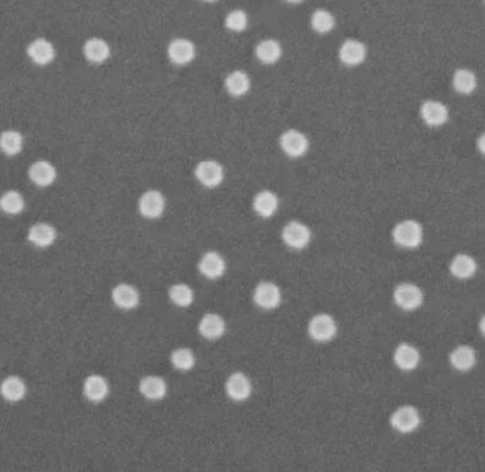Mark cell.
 <instances>
[{
  "mask_svg": "<svg viewBox=\"0 0 485 472\" xmlns=\"http://www.w3.org/2000/svg\"><path fill=\"white\" fill-rule=\"evenodd\" d=\"M393 242L403 248H417L423 242V227L416 220H403L393 228Z\"/></svg>",
  "mask_w": 485,
  "mask_h": 472,
  "instance_id": "obj_1",
  "label": "cell"
},
{
  "mask_svg": "<svg viewBox=\"0 0 485 472\" xmlns=\"http://www.w3.org/2000/svg\"><path fill=\"white\" fill-rule=\"evenodd\" d=\"M420 423H421L420 412L413 406H402L393 411V415L390 416L391 427L402 434L413 433L414 430L418 428Z\"/></svg>",
  "mask_w": 485,
  "mask_h": 472,
  "instance_id": "obj_2",
  "label": "cell"
},
{
  "mask_svg": "<svg viewBox=\"0 0 485 472\" xmlns=\"http://www.w3.org/2000/svg\"><path fill=\"white\" fill-rule=\"evenodd\" d=\"M280 146L287 156L301 158L310 149V139L298 129H287L280 136Z\"/></svg>",
  "mask_w": 485,
  "mask_h": 472,
  "instance_id": "obj_3",
  "label": "cell"
},
{
  "mask_svg": "<svg viewBox=\"0 0 485 472\" xmlns=\"http://www.w3.org/2000/svg\"><path fill=\"white\" fill-rule=\"evenodd\" d=\"M393 300L396 305L405 311H414L421 307L424 301L423 291L414 284H399L393 291Z\"/></svg>",
  "mask_w": 485,
  "mask_h": 472,
  "instance_id": "obj_4",
  "label": "cell"
},
{
  "mask_svg": "<svg viewBox=\"0 0 485 472\" xmlns=\"http://www.w3.org/2000/svg\"><path fill=\"white\" fill-rule=\"evenodd\" d=\"M337 322L328 314L315 315L308 323V334L315 342H328L337 335Z\"/></svg>",
  "mask_w": 485,
  "mask_h": 472,
  "instance_id": "obj_5",
  "label": "cell"
},
{
  "mask_svg": "<svg viewBox=\"0 0 485 472\" xmlns=\"http://www.w3.org/2000/svg\"><path fill=\"white\" fill-rule=\"evenodd\" d=\"M168 57L175 66H186L196 57V46L185 37H176L168 46Z\"/></svg>",
  "mask_w": 485,
  "mask_h": 472,
  "instance_id": "obj_6",
  "label": "cell"
},
{
  "mask_svg": "<svg viewBox=\"0 0 485 472\" xmlns=\"http://www.w3.org/2000/svg\"><path fill=\"white\" fill-rule=\"evenodd\" d=\"M283 240L288 247L302 250L311 243V230L304 223L290 221L283 228Z\"/></svg>",
  "mask_w": 485,
  "mask_h": 472,
  "instance_id": "obj_7",
  "label": "cell"
},
{
  "mask_svg": "<svg viewBox=\"0 0 485 472\" xmlns=\"http://www.w3.org/2000/svg\"><path fill=\"white\" fill-rule=\"evenodd\" d=\"M166 200L165 196L159 190H148L145 192L139 201H138V209L139 213L145 219H158L164 215L165 212Z\"/></svg>",
  "mask_w": 485,
  "mask_h": 472,
  "instance_id": "obj_8",
  "label": "cell"
},
{
  "mask_svg": "<svg viewBox=\"0 0 485 472\" xmlns=\"http://www.w3.org/2000/svg\"><path fill=\"white\" fill-rule=\"evenodd\" d=\"M196 179L206 188H216L224 179L223 166L216 161H200L195 170Z\"/></svg>",
  "mask_w": 485,
  "mask_h": 472,
  "instance_id": "obj_9",
  "label": "cell"
},
{
  "mask_svg": "<svg viewBox=\"0 0 485 472\" xmlns=\"http://www.w3.org/2000/svg\"><path fill=\"white\" fill-rule=\"evenodd\" d=\"M254 302L263 309H274L281 304V291L274 282H260L253 293Z\"/></svg>",
  "mask_w": 485,
  "mask_h": 472,
  "instance_id": "obj_10",
  "label": "cell"
},
{
  "mask_svg": "<svg viewBox=\"0 0 485 472\" xmlns=\"http://www.w3.org/2000/svg\"><path fill=\"white\" fill-rule=\"evenodd\" d=\"M420 116L427 127L437 128V127L444 125L448 121L450 112H448V108L443 102L430 100V101H424L421 104Z\"/></svg>",
  "mask_w": 485,
  "mask_h": 472,
  "instance_id": "obj_11",
  "label": "cell"
},
{
  "mask_svg": "<svg viewBox=\"0 0 485 472\" xmlns=\"http://www.w3.org/2000/svg\"><path fill=\"white\" fill-rule=\"evenodd\" d=\"M253 386L250 379L241 372L231 373L226 381V393L234 401H245L252 396Z\"/></svg>",
  "mask_w": 485,
  "mask_h": 472,
  "instance_id": "obj_12",
  "label": "cell"
},
{
  "mask_svg": "<svg viewBox=\"0 0 485 472\" xmlns=\"http://www.w3.org/2000/svg\"><path fill=\"white\" fill-rule=\"evenodd\" d=\"M368 54L367 46L359 40L349 39L342 43L340 48V60L342 64L348 67H356L365 62Z\"/></svg>",
  "mask_w": 485,
  "mask_h": 472,
  "instance_id": "obj_13",
  "label": "cell"
},
{
  "mask_svg": "<svg viewBox=\"0 0 485 472\" xmlns=\"http://www.w3.org/2000/svg\"><path fill=\"white\" fill-rule=\"evenodd\" d=\"M27 55L30 57L35 64L37 66H47L54 62L55 58V48L51 42L47 39H36L27 47Z\"/></svg>",
  "mask_w": 485,
  "mask_h": 472,
  "instance_id": "obj_14",
  "label": "cell"
},
{
  "mask_svg": "<svg viewBox=\"0 0 485 472\" xmlns=\"http://www.w3.org/2000/svg\"><path fill=\"white\" fill-rule=\"evenodd\" d=\"M199 271L209 280L220 278L226 271V261L218 251H207L199 261Z\"/></svg>",
  "mask_w": 485,
  "mask_h": 472,
  "instance_id": "obj_15",
  "label": "cell"
},
{
  "mask_svg": "<svg viewBox=\"0 0 485 472\" xmlns=\"http://www.w3.org/2000/svg\"><path fill=\"white\" fill-rule=\"evenodd\" d=\"M112 301L121 309H134L141 302L139 291L130 284H118L112 289Z\"/></svg>",
  "mask_w": 485,
  "mask_h": 472,
  "instance_id": "obj_16",
  "label": "cell"
},
{
  "mask_svg": "<svg viewBox=\"0 0 485 472\" xmlns=\"http://www.w3.org/2000/svg\"><path fill=\"white\" fill-rule=\"evenodd\" d=\"M28 178L35 185L40 188H47L54 183L57 178V170L53 163L47 161H36L28 167Z\"/></svg>",
  "mask_w": 485,
  "mask_h": 472,
  "instance_id": "obj_17",
  "label": "cell"
},
{
  "mask_svg": "<svg viewBox=\"0 0 485 472\" xmlns=\"http://www.w3.org/2000/svg\"><path fill=\"white\" fill-rule=\"evenodd\" d=\"M28 242L39 248H46L54 244L57 239L55 228L48 223H37L30 227L27 234Z\"/></svg>",
  "mask_w": 485,
  "mask_h": 472,
  "instance_id": "obj_18",
  "label": "cell"
},
{
  "mask_svg": "<svg viewBox=\"0 0 485 472\" xmlns=\"http://www.w3.org/2000/svg\"><path fill=\"white\" fill-rule=\"evenodd\" d=\"M82 51L87 60L94 64H101L107 62L111 55L109 44L100 37L88 39L82 47Z\"/></svg>",
  "mask_w": 485,
  "mask_h": 472,
  "instance_id": "obj_19",
  "label": "cell"
},
{
  "mask_svg": "<svg viewBox=\"0 0 485 472\" xmlns=\"http://www.w3.org/2000/svg\"><path fill=\"white\" fill-rule=\"evenodd\" d=\"M450 365L459 372H468L475 366V350L468 345H460L450 353Z\"/></svg>",
  "mask_w": 485,
  "mask_h": 472,
  "instance_id": "obj_20",
  "label": "cell"
},
{
  "mask_svg": "<svg viewBox=\"0 0 485 472\" xmlns=\"http://www.w3.org/2000/svg\"><path fill=\"white\" fill-rule=\"evenodd\" d=\"M226 331V323L218 314H206L199 322V332L203 338L215 341L223 336Z\"/></svg>",
  "mask_w": 485,
  "mask_h": 472,
  "instance_id": "obj_21",
  "label": "cell"
},
{
  "mask_svg": "<svg viewBox=\"0 0 485 472\" xmlns=\"http://www.w3.org/2000/svg\"><path fill=\"white\" fill-rule=\"evenodd\" d=\"M395 363L399 369L410 372L414 370L420 363V352L410 343H400L395 350Z\"/></svg>",
  "mask_w": 485,
  "mask_h": 472,
  "instance_id": "obj_22",
  "label": "cell"
},
{
  "mask_svg": "<svg viewBox=\"0 0 485 472\" xmlns=\"http://www.w3.org/2000/svg\"><path fill=\"white\" fill-rule=\"evenodd\" d=\"M109 393L108 381L100 374H91L84 381V394L89 401L100 403Z\"/></svg>",
  "mask_w": 485,
  "mask_h": 472,
  "instance_id": "obj_23",
  "label": "cell"
},
{
  "mask_svg": "<svg viewBox=\"0 0 485 472\" xmlns=\"http://www.w3.org/2000/svg\"><path fill=\"white\" fill-rule=\"evenodd\" d=\"M139 392L148 400H161L166 396V381L159 376H145L139 381Z\"/></svg>",
  "mask_w": 485,
  "mask_h": 472,
  "instance_id": "obj_24",
  "label": "cell"
},
{
  "mask_svg": "<svg viewBox=\"0 0 485 472\" xmlns=\"http://www.w3.org/2000/svg\"><path fill=\"white\" fill-rule=\"evenodd\" d=\"M281 55H283V47L280 42L274 39L261 40L256 46V57L257 60L263 64H267V66L274 64L280 60Z\"/></svg>",
  "mask_w": 485,
  "mask_h": 472,
  "instance_id": "obj_25",
  "label": "cell"
},
{
  "mask_svg": "<svg viewBox=\"0 0 485 472\" xmlns=\"http://www.w3.org/2000/svg\"><path fill=\"white\" fill-rule=\"evenodd\" d=\"M224 85H226V90L230 96L242 97L250 91L252 80H250L247 73L241 71V70H234L226 77Z\"/></svg>",
  "mask_w": 485,
  "mask_h": 472,
  "instance_id": "obj_26",
  "label": "cell"
},
{
  "mask_svg": "<svg viewBox=\"0 0 485 472\" xmlns=\"http://www.w3.org/2000/svg\"><path fill=\"white\" fill-rule=\"evenodd\" d=\"M253 208L258 216L268 219L279 209V197L274 192L261 190L253 200Z\"/></svg>",
  "mask_w": 485,
  "mask_h": 472,
  "instance_id": "obj_27",
  "label": "cell"
},
{
  "mask_svg": "<svg viewBox=\"0 0 485 472\" xmlns=\"http://www.w3.org/2000/svg\"><path fill=\"white\" fill-rule=\"evenodd\" d=\"M477 271V262L468 254H457L450 262V273L459 280L471 278Z\"/></svg>",
  "mask_w": 485,
  "mask_h": 472,
  "instance_id": "obj_28",
  "label": "cell"
},
{
  "mask_svg": "<svg viewBox=\"0 0 485 472\" xmlns=\"http://www.w3.org/2000/svg\"><path fill=\"white\" fill-rule=\"evenodd\" d=\"M27 392V388L24 385V381L17 377V376H9L6 377L2 385H0V394L8 401L16 403L24 399Z\"/></svg>",
  "mask_w": 485,
  "mask_h": 472,
  "instance_id": "obj_29",
  "label": "cell"
},
{
  "mask_svg": "<svg viewBox=\"0 0 485 472\" xmlns=\"http://www.w3.org/2000/svg\"><path fill=\"white\" fill-rule=\"evenodd\" d=\"M452 87L457 93L463 96H470L477 88V77L473 71L460 69L452 74Z\"/></svg>",
  "mask_w": 485,
  "mask_h": 472,
  "instance_id": "obj_30",
  "label": "cell"
},
{
  "mask_svg": "<svg viewBox=\"0 0 485 472\" xmlns=\"http://www.w3.org/2000/svg\"><path fill=\"white\" fill-rule=\"evenodd\" d=\"M0 151L9 156H16L23 151V136L19 131L9 129L0 134Z\"/></svg>",
  "mask_w": 485,
  "mask_h": 472,
  "instance_id": "obj_31",
  "label": "cell"
},
{
  "mask_svg": "<svg viewBox=\"0 0 485 472\" xmlns=\"http://www.w3.org/2000/svg\"><path fill=\"white\" fill-rule=\"evenodd\" d=\"M0 209L10 216L21 213L24 209V199L21 193H19L17 190L5 192L2 197H0Z\"/></svg>",
  "mask_w": 485,
  "mask_h": 472,
  "instance_id": "obj_32",
  "label": "cell"
},
{
  "mask_svg": "<svg viewBox=\"0 0 485 472\" xmlns=\"http://www.w3.org/2000/svg\"><path fill=\"white\" fill-rule=\"evenodd\" d=\"M169 298L170 301L182 308H188L193 304L195 293L192 288L186 284H175L169 289Z\"/></svg>",
  "mask_w": 485,
  "mask_h": 472,
  "instance_id": "obj_33",
  "label": "cell"
},
{
  "mask_svg": "<svg viewBox=\"0 0 485 472\" xmlns=\"http://www.w3.org/2000/svg\"><path fill=\"white\" fill-rule=\"evenodd\" d=\"M311 27L319 35H326L335 27V17L328 10L318 9L311 16Z\"/></svg>",
  "mask_w": 485,
  "mask_h": 472,
  "instance_id": "obj_34",
  "label": "cell"
},
{
  "mask_svg": "<svg viewBox=\"0 0 485 472\" xmlns=\"http://www.w3.org/2000/svg\"><path fill=\"white\" fill-rule=\"evenodd\" d=\"M170 362L173 365V367H176L177 370H191L195 367L196 359L193 352L188 347H177L172 352L170 355Z\"/></svg>",
  "mask_w": 485,
  "mask_h": 472,
  "instance_id": "obj_35",
  "label": "cell"
},
{
  "mask_svg": "<svg viewBox=\"0 0 485 472\" xmlns=\"http://www.w3.org/2000/svg\"><path fill=\"white\" fill-rule=\"evenodd\" d=\"M224 24L230 32H234V33L245 32L249 26V16L242 10H233L226 16Z\"/></svg>",
  "mask_w": 485,
  "mask_h": 472,
  "instance_id": "obj_36",
  "label": "cell"
},
{
  "mask_svg": "<svg viewBox=\"0 0 485 472\" xmlns=\"http://www.w3.org/2000/svg\"><path fill=\"white\" fill-rule=\"evenodd\" d=\"M477 147H478V151H479L482 155H485V132L479 135V138H478V140H477Z\"/></svg>",
  "mask_w": 485,
  "mask_h": 472,
  "instance_id": "obj_37",
  "label": "cell"
},
{
  "mask_svg": "<svg viewBox=\"0 0 485 472\" xmlns=\"http://www.w3.org/2000/svg\"><path fill=\"white\" fill-rule=\"evenodd\" d=\"M479 331L485 336V315L479 319Z\"/></svg>",
  "mask_w": 485,
  "mask_h": 472,
  "instance_id": "obj_38",
  "label": "cell"
},
{
  "mask_svg": "<svg viewBox=\"0 0 485 472\" xmlns=\"http://www.w3.org/2000/svg\"><path fill=\"white\" fill-rule=\"evenodd\" d=\"M285 2H288V3H301L302 0H285Z\"/></svg>",
  "mask_w": 485,
  "mask_h": 472,
  "instance_id": "obj_39",
  "label": "cell"
},
{
  "mask_svg": "<svg viewBox=\"0 0 485 472\" xmlns=\"http://www.w3.org/2000/svg\"><path fill=\"white\" fill-rule=\"evenodd\" d=\"M203 2H207V3H215L216 0H203Z\"/></svg>",
  "mask_w": 485,
  "mask_h": 472,
  "instance_id": "obj_40",
  "label": "cell"
},
{
  "mask_svg": "<svg viewBox=\"0 0 485 472\" xmlns=\"http://www.w3.org/2000/svg\"><path fill=\"white\" fill-rule=\"evenodd\" d=\"M484 2H485V0H484Z\"/></svg>",
  "mask_w": 485,
  "mask_h": 472,
  "instance_id": "obj_41",
  "label": "cell"
}]
</instances>
